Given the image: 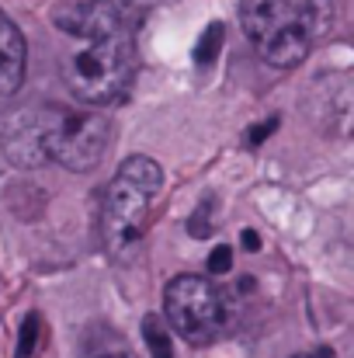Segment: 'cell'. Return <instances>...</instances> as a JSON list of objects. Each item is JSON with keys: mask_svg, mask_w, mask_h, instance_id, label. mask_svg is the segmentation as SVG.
<instances>
[{"mask_svg": "<svg viewBox=\"0 0 354 358\" xmlns=\"http://www.w3.org/2000/svg\"><path fill=\"white\" fill-rule=\"evenodd\" d=\"M239 24L267 66L292 70L334 28V0H239Z\"/></svg>", "mask_w": 354, "mask_h": 358, "instance_id": "1", "label": "cell"}, {"mask_svg": "<svg viewBox=\"0 0 354 358\" xmlns=\"http://www.w3.org/2000/svg\"><path fill=\"white\" fill-rule=\"evenodd\" d=\"M160 188H163V167L153 157H128L115 171L101 206V240L112 257L125 261L146 237Z\"/></svg>", "mask_w": 354, "mask_h": 358, "instance_id": "2", "label": "cell"}, {"mask_svg": "<svg viewBox=\"0 0 354 358\" xmlns=\"http://www.w3.org/2000/svg\"><path fill=\"white\" fill-rule=\"evenodd\" d=\"M132 77H135V38L125 24L63 59V80L70 94L94 108L118 105L128 94Z\"/></svg>", "mask_w": 354, "mask_h": 358, "instance_id": "3", "label": "cell"}, {"mask_svg": "<svg viewBox=\"0 0 354 358\" xmlns=\"http://www.w3.org/2000/svg\"><path fill=\"white\" fill-rule=\"evenodd\" d=\"M163 317L188 345H212L236 324V299L209 275H177L163 289Z\"/></svg>", "mask_w": 354, "mask_h": 358, "instance_id": "4", "label": "cell"}, {"mask_svg": "<svg viewBox=\"0 0 354 358\" xmlns=\"http://www.w3.org/2000/svg\"><path fill=\"white\" fill-rule=\"evenodd\" d=\"M45 115V157L66 171L87 174L105 160L112 125L101 112H73L63 105H42Z\"/></svg>", "mask_w": 354, "mask_h": 358, "instance_id": "5", "label": "cell"}, {"mask_svg": "<svg viewBox=\"0 0 354 358\" xmlns=\"http://www.w3.org/2000/svg\"><path fill=\"white\" fill-rule=\"evenodd\" d=\"M0 150H3L7 164L17 167V171H35V167L49 164V157H45V115H42V105L28 108V112H17L14 119L3 122Z\"/></svg>", "mask_w": 354, "mask_h": 358, "instance_id": "6", "label": "cell"}, {"mask_svg": "<svg viewBox=\"0 0 354 358\" xmlns=\"http://www.w3.org/2000/svg\"><path fill=\"white\" fill-rule=\"evenodd\" d=\"M52 24L73 38L98 42L118 31L125 21H121V7L115 0H77V3H59L52 10Z\"/></svg>", "mask_w": 354, "mask_h": 358, "instance_id": "7", "label": "cell"}, {"mask_svg": "<svg viewBox=\"0 0 354 358\" xmlns=\"http://www.w3.org/2000/svg\"><path fill=\"white\" fill-rule=\"evenodd\" d=\"M28 73V42L21 28L0 10V105L14 101Z\"/></svg>", "mask_w": 354, "mask_h": 358, "instance_id": "8", "label": "cell"}, {"mask_svg": "<svg viewBox=\"0 0 354 358\" xmlns=\"http://www.w3.org/2000/svg\"><path fill=\"white\" fill-rule=\"evenodd\" d=\"M84 358H132L125 338L108 324H94L84 338Z\"/></svg>", "mask_w": 354, "mask_h": 358, "instance_id": "9", "label": "cell"}, {"mask_svg": "<svg viewBox=\"0 0 354 358\" xmlns=\"http://www.w3.org/2000/svg\"><path fill=\"white\" fill-rule=\"evenodd\" d=\"M142 338H146V348L153 358H174V345H170V334L160 320V313H146L142 320Z\"/></svg>", "mask_w": 354, "mask_h": 358, "instance_id": "10", "label": "cell"}, {"mask_svg": "<svg viewBox=\"0 0 354 358\" xmlns=\"http://www.w3.org/2000/svg\"><path fill=\"white\" fill-rule=\"evenodd\" d=\"M223 24H209L205 28V35L198 38V45H195V63L198 66H212L216 63V56H219V49H223Z\"/></svg>", "mask_w": 354, "mask_h": 358, "instance_id": "11", "label": "cell"}, {"mask_svg": "<svg viewBox=\"0 0 354 358\" xmlns=\"http://www.w3.org/2000/svg\"><path fill=\"white\" fill-rule=\"evenodd\" d=\"M38 338H42V317L31 310V313L24 317L21 331H17V352H14V358H31V355H35Z\"/></svg>", "mask_w": 354, "mask_h": 358, "instance_id": "12", "label": "cell"}, {"mask_svg": "<svg viewBox=\"0 0 354 358\" xmlns=\"http://www.w3.org/2000/svg\"><path fill=\"white\" fill-rule=\"evenodd\" d=\"M274 129H278V119H274V115H271V119H264V122H257V125H250V129H246V146H250V150H257V146L274 132Z\"/></svg>", "mask_w": 354, "mask_h": 358, "instance_id": "13", "label": "cell"}, {"mask_svg": "<svg viewBox=\"0 0 354 358\" xmlns=\"http://www.w3.org/2000/svg\"><path fill=\"white\" fill-rule=\"evenodd\" d=\"M230 268H233V250H230L226 243H219V247L209 254V271H212V275H226Z\"/></svg>", "mask_w": 354, "mask_h": 358, "instance_id": "14", "label": "cell"}, {"mask_svg": "<svg viewBox=\"0 0 354 358\" xmlns=\"http://www.w3.org/2000/svg\"><path fill=\"white\" fill-rule=\"evenodd\" d=\"M205 216H209V202H205V206H202V209H198L191 220H188V230H191V237H209V220H205Z\"/></svg>", "mask_w": 354, "mask_h": 358, "instance_id": "15", "label": "cell"}, {"mask_svg": "<svg viewBox=\"0 0 354 358\" xmlns=\"http://www.w3.org/2000/svg\"><path fill=\"white\" fill-rule=\"evenodd\" d=\"M243 247H246V250H260V237H257V230H243Z\"/></svg>", "mask_w": 354, "mask_h": 358, "instance_id": "16", "label": "cell"}, {"mask_svg": "<svg viewBox=\"0 0 354 358\" xmlns=\"http://www.w3.org/2000/svg\"><path fill=\"white\" fill-rule=\"evenodd\" d=\"M295 358H330L327 352H302V355H295Z\"/></svg>", "mask_w": 354, "mask_h": 358, "instance_id": "17", "label": "cell"}]
</instances>
